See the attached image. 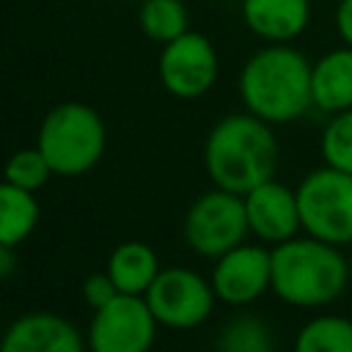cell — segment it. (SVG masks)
I'll return each mask as SVG.
<instances>
[{
    "label": "cell",
    "instance_id": "d6986e66",
    "mask_svg": "<svg viewBox=\"0 0 352 352\" xmlns=\"http://www.w3.org/2000/svg\"><path fill=\"white\" fill-rule=\"evenodd\" d=\"M217 352H272L270 327L250 314L234 316L217 338Z\"/></svg>",
    "mask_w": 352,
    "mask_h": 352
},
{
    "label": "cell",
    "instance_id": "9c48e42d",
    "mask_svg": "<svg viewBox=\"0 0 352 352\" xmlns=\"http://www.w3.org/2000/svg\"><path fill=\"white\" fill-rule=\"evenodd\" d=\"M157 72L162 88L176 99H198L204 96L220 72V58L214 44L195 30L182 33L179 38L162 44Z\"/></svg>",
    "mask_w": 352,
    "mask_h": 352
},
{
    "label": "cell",
    "instance_id": "603a6c76",
    "mask_svg": "<svg viewBox=\"0 0 352 352\" xmlns=\"http://www.w3.org/2000/svg\"><path fill=\"white\" fill-rule=\"evenodd\" d=\"M336 28L344 44L352 47V0H341L336 8Z\"/></svg>",
    "mask_w": 352,
    "mask_h": 352
},
{
    "label": "cell",
    "instance_id": "6da1fadb",
    "mask_svg": "<svg viewBox=\"0 0 352 352\" xmlns=\"http://www.w3.org/2000/svg\"><path fill=\"white\" fill-rule=\"evenodd\" d=\"M204 168L214 187L245 195L267 179H275L278 138L264 118L253 113H231L209 129Z\"/></svg>",
    "mask_w": 352,
    "mask_h": 352
},
{
    "label": "cell",
    "instance_id": "ffe728a7",
    "mask_svg": "<svg viewBox=\"0 0 352 352\" xmlns=\"http://www.w3.org/2000/svg\"><path fill=\"white\" fill-rule=\"evenodd\" d=\"M319 151L324 165L352 173V107L333 113L319 138Z\"/></svg>",
    "mask_w": 352,
    "mask_h": 352
},
{
    "label": "cell",
    "instance_id": "cb8c5ba5",
    "mask_svg": "<svg viewBox=\"0 0 352 352\" xmlns=\"http://www.w3.org/2000/svg\"><path fill=\"white\" fill-rule=\"evenodd\" d=\"M14 272V248L11 245H0V275L8 278Z\"/></svg>",
    "mask_w": 352,
    "mask_h": 352
},
{
    "label": "cell",
    "instance_id": "5bb4252c",
    "mask_svg": "<svg viewBox=\"0 0 352 352\" xmlns=\"http://www.w3.org/2000/svg\"><path fill=\"white\" fill-rule=\"evenodd\" d=\"M314 107L324 113H341L352 107V47L324 52L311 69Z\"/></svg>",
    "mask_w": 352,
    "mask_h": 352
},
{
    "label": "cell",
    "instance_id": "9a60e30c",
    "mask_svg": "<svg viewBox=\"0 0 352 352\" xmlns=\"http://www.w3.org/2000/svg\"><path fill=\"white\" fill-rule=\"evenodd\" d=\"M160 256L148 242L129 239L113 248L107 258V275L118 286L121 294H146L154 278L160 275Z\"/></svg>",
    "mask_w": 352,
    "mask_h": 352
},
{
    "label": "cell",
    "instance_id": "ac0fdd59",
    "mask_svg": "<svg viewBox=\"0 0 352 352\" xmlns=\"http://www.w3.org/2000/svg\"><path fill=\"white\" fill-rule=\"evenodd\" d=\"M138 22L146 38L168 44L190 30V14L182 0H140Z\"/></svg>",
    "mask_w": 352,
    "mask_h": 352
},
{
    "label": "cell",
    "instance_id": "e0dca14e",
    "mask_svg": "<svg viewBox=\"0 0 352 352\" xmlns=\"http://www.w3.org/2000/svg\"><path fill=\"white\" fill-rule=\"evenodd\" d=\"M292 352H352V319L319 314L308 319L292 344Z\"/></svg>",
    "mask_w": 352,
    "mask_h": 352
},
{
    "label": "cell",
    "instance_id": "2e32d148",
    "mask_svg": "<svg viewBox=\"0 0 352 352\" xmlns=\"http://www.w3.org/2000/svg\"><path fill=\"white\" fill-rule=\"evenodd\" d=\"M38 214L41 206L36 201V192L6 182L0 187V245H22L33 234Z\"/></svg>",
    "mask_w": 352,
    "mask_h": 352
},
{
    "label": "cell",
    "instance_id": "ba28073f",
    "mask_svg": "<svg viewBox=\"0 0 352 352\" xmlns=\"http://www.w3.org/2000/svg\"><path fill=\"white\" fill-rule=\"evenodd\" d=\"M157 316L146 297L118 294L96 308L88 324V352H151L157 338Z\"/></svg>",
    "mask_w": 352,
    "mask_h": 352
},
{
    "label": "cell",
    "instance_id": "44dd1931",
    "mask_svg": "<svg viewBox=\"0 0 352 352\" xmlns=\"http://www.w3.org/2000/svg\"><path fill=\"white\" fill-rule=\"evenodd\" d=\"M50 176H55V170H52V165L47 162V157L41 154L38 146L14 151V157L6 165V182L16 184V187H25V190H33V192L41 190L50 182Z\"/></svg>",
    "mask_w": 352,
    "mask_h": 352
},
{
    "label": "cell",
    "instance_id": "d4e9b609",
    "mask_svg": "<svg viewBox=\"0 0 352 352\" xmlns=\"http://www.w3.org/2000/svg\"><path fill=\"white\" fill-rule=\"evenodd\" d=\"M349 248H352V245H349ZM349 267H352V253H349Z\"/></svg>",
    "mask_w": 352,
    "mask_h": 352
},
{
    "label": "cell",
    "instance_id": "4fadbf2b",
    "mask_svg": "<svg viewBox=\"0 0 352 352\" xmlns=\"http://www.w3.org/2000/svg\"><path fill=\"white\" fill-rule=\"evenodd\" d=\"M245 25L270 44H289L311 19L308 0H242Z\"/></svg>",
    "mask_w": 352,
    "mask_h": 352
},
{
    "label": "cell",
    "instance_id": "7c38bea8",
    "mask_svg": "<svg viewBox=\"0 0 352 352\" xmlns=\"http://www.w3.org/2000/svg\"><path fill=\"white\" fill-rule=\"evenodd\" d=\"M0 352H88V341L69 319L50 311H30L6 327Z\"/></svg>",
    "mask_w": 352,
    "mask_h": 352
},
{
    "label": "cell",
    "instance_id": "5b68a950",
    "mask_svg": "<svg viewBox=\"0 0 352 352\" xmlns=\"http://www.w3.org/2000/svg\"><path fill=\"white\" fill-rule=\"evenodd\" d=\"M302 231L330 245H352V173L333 165L311 170L297 184Z\"/></svg>",
    "mask_w": 352,
    "mask_h": 352
},
{
    "label": "cell",
    "instance_id": "3957f363",
    "mask_svg": "<svg viewBox=\"0 0 352 352\" xmlns=\"http://www.w3.org/2000/svg\"><path fill=\"white\" fill-rule=\"evenodd\" d=\"M352 280L349 258L338 245L316 236H292L272 248V294L294 308L336 302Z\"/></svg>",
    "mask_w": 352,
    "mask_h": 352
},
{
    "label": "cell",
    "instance_id": "7402d4cb",
    "mask_svg": "<svg viewBox=\"0 0 352 352\" xmlns=\"http://www.w3.org/2000/svg\"><path fill=\"white\" fill-rule=\"evenodd\" d=\"M121 292H118V286L113 283V278L107 275V270L104 272H94V275H88L85 280H82V300L96 311V308H102V305H107L110 300H116Z\"/></svg>",
    "mask_w": 352,
    "mask_h": 352
},
{
    "label": "cell",
    "instance_id": "30bf717a",
    "mask_svg": "<svg viewBox=\"0 0 352 352\" xmlns=\"http://www.w3.org/2000/svg\"><path fill=\"white\" fill-rule=\"evenodd\" d=\"M212 289L226 305H250L272 289V248L242 242L214 258Z\"/></svg>",
    "mask_w": 352,
    "mask_h": 352
},
{
    "label": "cell",
    "instance_id": "277c9868",
    "mask_svg": "<svg viewBox=\"0 0 352 352\" xmlns=\"http://www.w3.org/2000/svg\"><path fill=\"white\" fill-rule=\"evenodd\" d=\"M36 146L52 165L55 176H82L102 160L107 129L91 104L63 102L44 116Z\"/></svg>",
    "mask_w": 352,
    "mask_h": 352
},
{
    "label": "cell",
    "instance_id": "52a82bcc",
    "mask_svg": "<svg viewBox=\"0 0 352 352\" xmlns=\"http://www.w3.org/2000/svg\"><path fill=\"white\" fill-rule=\"evenodd\" d=\"M143 297L157 322L170 330H192L204 324L217 302L212 280L190 267L160 270Z\"/></svg>",
    "mask_w": 352,
    "mask_h": 352
},
{
    "label": "cell",
    "instance_id": "8992f818",
    "mask_svg": "<svg viewBox=\"0 0 352 352\" xmlns=\"http://www.w3.org/2000/svg\"><path fill=\"white\" fill-rule=\"evenodd\" d=\"M182 234L192 253L204 258H220L250 236L245 198L220 187L206 190L190 204Z\"/></svg>",
    "mask_w": 352,
    "mask_h": 352
},
{
    "label": "cell",
    "instance_id": "7a4b0ae2",
    "mask_svg": "<svg viewBox=\"0 0 352 352\" xmlns=\"http://www.w3.org/2000/svg\"><path fill=\"white\" fill-rule=\"evenodd\" d=\"M308 58L289 44H270L248 58L239 72V96L248 113L267 124H289L314 107Z\"/></svg>",
    "mask_w": 352,
    "mask_h": 352
},
{
    "label": "cell",
    "instance_id": "8fae6325",
    "mask_svg": "<svg viewBox=\"0 0 352 352\" xmlns=\"http://www.w3.org/2000/svg\"><path fill=\"white\" fill-rule=\"evenodd\" d=\"M242 198H245V212H248L250 234L258 242L275 248V245L297 236V231H302L297 190L286 187L283 182L267 179L264 184L253 187Z\"/></svg>",
    "mask_w": 352,
    "mask_h": 352
}]
</instances>
